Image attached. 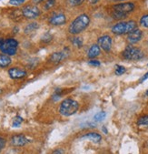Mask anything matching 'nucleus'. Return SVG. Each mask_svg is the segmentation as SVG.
Instances as JSON below:
<instances>
[{"label": "nucleus", "instance_id": "26", "mask_svg": "<svg viewBox=\"0 0 148 154\" xmlns=\"http://www.w3.org/2000/svg\"><path fill=\"white\" fill-rule=\"evenodd\" d=\"M25 1V0H10L9 1V4L12 5V6H20L22 5L24 2Z\"/></svg>", "mask_w": 148, "mask_h": 154}, {"label": "nucleus", "instance_id": "2", "mask_svg": "<svg viewBox=\"0 0 148 154\" xmlns=\"http://www.w3.org/2000/svg\"><path fill=\"white\" fill-rule=\"evenodd\" d=\"M78 109H79V104L76 100L73 99H67L62 101L60 108H59V112L65 117H69L75 114Z\"/></svg>", "mask_w": 148, "mask_h": 154}, {"label": "nucleus", "instance_id": "23", "mask_svg": "<svg viewBox=\"0 0 148 154\" xmlns=\"http://www.w3.org/2000/svg\"><path fill=\"white\" fill-rule=\"evenodd\" d=\"M67 2L68 5L72 7H76V6H80L84 2V0H67Z\"/></svg>", "mask_w": 148, "mask_h": 154}, {"label": "nucleus", "instance_id": "35", "mask_svg": "<svg viewBox=\"0 0 148 154\" xmlns=\"http://www.w3.org/2000/svg\"><path fill=\"white\" fill-rule=\"evenodd\" d=\"M112 1H124V0H112Z\"/></svg>", "mask_w": 148, "mask_h": 154}, {"label": "nucleus", "instance_id": "8", "mask_svg": "<svg viewBox=\"0 0 148 154\" xmlns=\"http://www.w3.org/2000/svg\"><path fill=\"white\" fill-rule=\"evenodd\" d=\"M98 46L100 48H102L106 52L110 51L111 47H112V38H111V37H109L107 35L100 37L98 38Z\"/></svg>", "mask_w": 148, "mask_h": 154}, {"label": "nucleus", "instance_id": "33", "mask_svg": "<svg viewBox=\"0 0 148 154\" xmlns=\"http://www.w3.org/2000/svg\"><path fill=\"white\" fill-rule=\"evenodd\" d=\"M33 1H34L35 3H37V4H38V3H40V2H42V1H44V0H33Z\"/></svg>", "mask_w": 148, "mask_h": 154}, {"label": "nucleus", "instance_id": "34", "mask_svg": "<svg viewBox=\"0 0 148 154\" xmlns=\"http://www.w3.org/2000/svg\"><path fill=\"white\" fill-rule=\"evenodd\" d=\"M3 42H4V39H3V38H0V48H1V46H2V44H3Z\"/></svg>", "mask_w": 148, "mask_h": 154}, {"label": "nucleus", "instance_id": "13", "mask_svg": "<svg viewBox=\"0 0 148 154\" xmlns=\"http://www.w3.org/2000/svg\"><path fill=\"white\" fill-rule=\"evenodd\" d=\"M69 52H67L66 50L65 51H61V52H56V53H54L52 54V56L50 57V61L54 63H58V62H61L62 60H64L65 58L67 57Z\"/></svg>", "mask_w": 148, "mask_h": 154}, {"label": "nucleus", "instance_id": "12", "mask_svg": "<svg viewBox=\"0 0 148 154\" xmlns=\"http://www.w3.org/2000/svg\"><path fill=\"white\" fill-rule=\"evenodd\" d=\"M28 142V140L24 135H16L11 138V144L16 147L25 146Z\"/></svg>", "mask_w": 148, "mask_h": 154}, {"label": "nucleus", "instance_id": "10", "mask_svg": "<svg viewBox=\"0 0 148 154\" xmlns=\"http://www.w3.org/2000/svg\"><path fill=\"white\" fill-rule=\"evenodd\" d=\"M9 77L13 79H18L26 76V71L19 68H12L8 70Z\"/></svg>", "mask_w": 148, "mask_h": 154}, {"label": "nucleus", "instance_id": "29", "mask_svg": "<svg viewBox=\"0 0 148 154\" xmlns=\"http://www.w3.org/2000/svg\"><path fill=\"white\" fill-rule=\"evenodd\" d=\"M6 146V140L3 138H0V150H2Z\"/></svg>", "mask_w": 148, "mask_h": 154}, {"label": "nucleus", "instance_id": "21", "mask_svg": "<svg viewBox=\"0 0 148 154\" xmlns=\"http://www.w3.org/2000/svg\"><path fill=\"white\" fill-rule=\"evenodd\" d=\"M23 122V119L19 116H16L14 120H13V127L14 128H17L21 125V123Z\"/></svg>", "mask_w": 148, "mask_h": 154}, {"label": "nucleus", "instance_id": "25", "mask_svg": "<svg viewBox=\"0 0 148 154\" xmlns=\"http://www.w3.org/2000/svg\"><path fill=\"white\" fill-rule=\"evenodd\" d=\"M140 24L144 27H148V15L142 17V18L140 20Z\"/></svg>", "mask_w": 148, "mask_h": 154}, {"label": "nucleus", "instance_id": "1", "mask_svg": "<svg viewBox=\"0 0 148 154\" xmlns=\"http://www.w3.org/2000/svg\"><path fill=\"white\" fill-rule=\"evenodd\" d=\"M90 23V18L87 15L83 14L77 17L70 25L68 30L69 33L72 35H77L81 32H83L84 30L88 26Z\"/></svg>", "mask_w": 148, "mask_h": 154}, {"label": "nucleus", "instance_id": "5", "mask_svg": "<svg viewBox=\"0 0 148 154\" xmlns=\"http://www.w3.org/2000/svg\"><path fill=\"white\" fill-rule=\"evenodd\" d=\"M17 47H18V42L16 39L7 38L6 40L4 39V42L1 48H0V50L8 56H13L16 53Z\"/></svg>", "mask_w": 148, "mask_h": 154}, {"label": "nucleus", "instance_id": "19", "mask_svg": "<svg viewBox=\"0 0 148 154\" xmlns=\"http://www.w3.org/2000/svg\"><path fill=\"white\" fill-rule=\"evenodd\" d=\"M38 27V25L37 23H31V24H29L25 29V33H30V32H33L34 30H36L37 28Z\"/></svg>", "mask_w": 148, "mask_h": 154}, {"label": "nucleus", "instance_id": "18", "mask_svg": "<svg viewBox=\"0 0 148 154\" xmlns=\"http://www.w3.org/2000/svg\"><path fill=\"white\" fill-rule=\"evenodd\" d=\"M137 124H138L139 126L148 127V115L141 117V118L138 119V121H137Z\"/></svg>", "mask_w": 148, "mask_h": 154}, {"label": "nucleus", "instance_id": "24", "mask_svg": "<svg viewBox=\"0 0 148 154\" xmlns=\"http://www.w3.org/2000/svg\"><path fill=\"white\" fill-rule=\"evenodd\" d=\"M55 4V0H47L46 3L45 4V7H44V8H45L46 10H48V9H50L52 7H54Z\"/></svg>", "mask_w": 148, "mask_h": 154}, {"label": "nucleus", "instance_id": "4", "mask_svg": "<svg viewBox=\"0 0 148 154\" xmlns=\"http://www.w3.org/2000/svg\"><path fill=\"white\" fill-rule=\"evenodd\" d=\"M135 28H136V23L131 20L127 22L117 23L112 27V32L115 35H124V34H128Z\"/></svg>", "mask_w": 148, "mask_h": 154}, {"label": "nucleus", "instance_id": "31", "mask_svg": "<svg viewBox=\"0 0 148 154\" xmlns=\"http://www.w3.org/2000/svg\"><path fill=\"white\" fill-rule=\"evenodd\" d=\"M98 1H99V0H88V2H89L90 4H93V5L94 4H96Z\"/></svg>", "mask_w": 148, "mask_h": 154}, {"label": "nucleus", "instance_id": "6", "mask_svg": "<svg viewBox=\"0 0 148 154\" xmlns=\"http://www.w3.org/2000/svg\"><path fill=\"white\" fill-rule=\"evenodd\" d=\"M123 57L128 60H139L144 57V52L132 46H127L123 52Z\"/></svg>", "mask_w": 148, "mask_h": 154}, {"label": "nucleus", "instance_id": "28", "mask_svg": "<svg viewBox=\"0 0 148 154\" xmlns=\"http://www.w3.org/2000/svg\"><path fill=\"white\" fill-rule=\"evenodd\" d=\"M89 65L95 66V67H98V66H100V62H99L98 60H90L89 61Z\"/></svg>", "mask_w": 148, "mask_h": 154}, {"label": "nucleus", "instance_id": "11", "mask_svg": "<svg viewBox=\"0 0 148 154\" xmlns=\"http://www.w3.org/2000/svg\"><path fill=\"white\" fill-rule=\"evenodd\" d=\"M67 22V17L64 14H56L49 19V23L53 26H61Z\"/></svg>", "mask_w": 148, "mask_h": 154}, {"label": "nucleus", "instance_id": "14", "mask_svg": "<svg viewBox=\"0 0 148 154\" xmlns=\"http://www.w3.org/2000/svg\"><path fill=\"white\" fill-rule=\"evenodd\" d=\"M82 138H83V139H87V140H91V141H93V142H96V143L99 142V141L102 140V136H101L100 134L96 133V132H89V133H86V134L84 135Z\"/></svg>", "mask_w": 148, "mask_h": 154}, {"label": "nucleus", "instance_id": "27", "mask_svg": "<svg viewBox=\"0 0 148 154\" xmlns=\"http://www.w3.org/2000/svg\"><path fill=\"white\" fill-rule=\"evenodd\" d=\"M62 97V92L60 91V90H55V94H54V96H53V100H59Z\"/></svg>", "mask_w": 148, "mask_h": 154}, {"label": "nucleus", "instance_id": "36", "mask_svg": "<svg viewBox=\"0 0 148 154\" xmlns=\"http://www.w3.org/2000/svg\"><path fill=\"white\" fill-rule=\"evenodd\" d=\"M146 95H147V96H148V90H147V91H146Z\"/></svg>", "mask_w": 148, "mask_h": 154}, {"label": "nucleus", "instance_id": "3", "mask_svg": "<svg viewBox=\"0 0 148 154\" xmlns=\"http://www.w3.org/2000/svg\"><path fill=\"white\" fill-rule=\"evenodd\" d=\"M134 8L135 5L133 3H122L114 5L113 7V17L116 19L126 17L127 14L134 10Z\"/></svg>", "mask_w": 148, "mask_h": 154}, {"label": "nucleus", "instance_id": "7", "mask_svg": "<svg viewBox=\"0 0 148 154\" xmlns=\"http://www.w3.org/2000/svg\"><path fill=\"white\" fill-rule=\"evenodd\" d=\"M22 14L28 19H34L40 15V10L36 6H26L22 9Z\"/></svg>", "mask_w": 148, "mask_h": 154}, {"label": "nucleus", "instance_id": "30", "mask_svg": "<svg viewBox=\"0 0 148 154\" xmlns=\"http://www.w3.org/2000/svg\"><path fill=\"white\" fill-rule=\"evenodd\" d=\"M147 78H148V72H147V73H146V74H145V75H144V77L141 79H140V82H143V81H144V80H145Z\"/></svg>", "mask_w": 148, "mask_h": 154}, {"label": "nucleus", "instance_id": "32", "mask_svg": "<svg viewBox=\"0 0 148 154\" xmlns=\"http://www.w3.org/2000/svg\"><path fill=\"white\" fill-rule=\"evenodd\" d=\"M53 153H64V150H59V149H56V150H55Z\"/></svg>", "mask_w": 148, "mask_h": 154}, {"label": "nucleus", "instance_id": "9", "mask_svg": "<svg viewBox=\"0 0 148 154\" xmlns=\"http://www.w3.org/2000/svg\"><path fill=\"white\" fill-rule=\"evenodd\" d=\"M142 31L140 29H134L133 31L128 33V37H127V40L130 44H135L137 42H139L142 38Z\"/></svg>", "mask_w": 148, "mask_h": 154}, {"label": "nucleus", "instance_id": "15", "mask_svg": "<svg viewBox=\"0 0 148 154\" xmlns=\"http://www.w3.org/2000/svg\"><path fill=\"white\" fill-rule=\"evenodd\" d=\"M11 57L7 54H0V68H6L11 64Z\"/></svg>", "mask_w": 148, "mask_h": 154}, {"label": "nucleus", "instance_id": "16", "mask_svg": "<svg viewBox=\"0 0 148 154\" xmlns=\"http://www.w3.org/2000/svg\"><path fill=\"white\" fill-rule=\"evenodd\" d=\"M100 54V47L98 45H93L89 50H88V57L89 58H95Z\"/></svg>", "mask_w": 148, "mask_h": 154}, {"label": "nucleus", "instance_id": "17", "mask_svg": "<svg viewBox=\"0 0 148 154\" xmlns=\"http://www.w3.org/2000/svg\"><path fill=\"white\" fill-rule=\"evenodd\" d=\"M105 117H106V113L105 111H100L94 116V120L96 122H100V121L104 120L105 119Z\"/></svg>", "mask_w": 148, "mask_h": 154}, {"label": "nucleus", "instance_id": "20", "mask_svg": "<svg viewBox=\"0 0 148 154\" xmlns=\"http://www.w3.org/2000/svg\"><path fill=\"white\" fill-rule=\"evenodd\" d=\"M126 72V68L120 65H116L115 66V74L117 76H121Z\"/></svg>", "mask_w": 148, "mask_h": 154}, {"label": "nucleus", "instance_id": "22", "mask_svg": "<svg viewBox=\"0 0 148 154\" xmlns=\"http://www.w3.org/2000/svg\"><path fill=\"white\" fill-rule=\"evenodd\" d=\"M72 43L75 47H77V48H81L83 46V40L81 38H75L72 39Z\"/></svg>", "mask_w": 148, "mask_h": 154}]
</instances>
